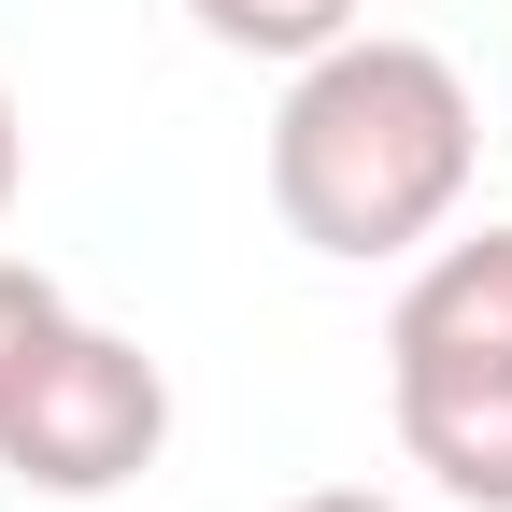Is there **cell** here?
<instances>
[{
  "mask_svg": "<svg viewBox=\"0 0 512 512\" xmlns=\"http://www.w3.org/2000/svg\"><path fill=\"white\" fill-rule=\"evenodd\" d=\"M285 512H399V498H370V484H313V498H285Z\"/></svg>",
  "mask_w": 512,
  "mask_h": 512,
  "instance_id": "7",
  "label": "cell"
},
{
  "mask_svg": "<svg viewBox=\"0 0 512 512\" xmlns=\"http://www.w3.org/2000/svg\"><path fill=\"white\" fill-rule=\"evenodd\" d=\"M15 185H29V128H15V86H0V214H15Z\"/></svg>",
  "mask_w": 512,
  "mask_h": 512,
  "instance_id": "6",
  "label": "cell"
},
{
  "mask_svg": "<svg viewBox=\"0 0 512 512\" xmlns=\"http://www.w3.org/2000/svg\"><path fill=\"white\" fill-rule=\"evenodd\" d=\"M200 15V43H228V57H328L342 29H356V0H185Z\"/></svg>",
  "mask_w": 512,
  "mask_h": 512,
  "instance_id": "4",
  "label": "cell"
},
{
  "mask_svg": "<svg viewBox=\"0 0 512 512\" xmlns=\"http://www.w3.org/2000/svg\"><path fill=\"white\" fill-rule=\"evenodd\" d=\"M470 157H484V114L456 86V57H441V43H399V29H342L328 57L285 72L271 214H285V242L370 271V256H413V242L456 228Z\"/></svg>",
  "mask_w": 512,
  "mask_h": 512,
  "instance_id": "1",
  "label": "cell"
},
{
  "mask_svg": "<svg viewBox=\"0 0 512 512\" xmlns=\"http://www.w3.org/2000/svg\"><path fill=\"white\" fill-rule=\"evenodd\" d=\"M57 313H72V299H57V271H43V256H0V384L43 356V328H57Z\"/></svg>",
  "mask_w": 512,
  "mask_h": 512,
  "instance_id": "5",
  "label": "cell"
},
{
  "mask_svg": "<svg viewBox=\"0 0 512 512\" xmlns=\"http://www.w3.org/2000/svg\"><path fill=\"white\" fill-rule=\"evenodd\" d=\"M384 413L399 456L456 498V512H512V228L441 242L384 313Z\"/></svg>",
  "mask_w": 512,
  "mask_h": 512,
  "instance_id": "2",
  "label": "cell"
},
{
  "mask_svg": "<svg viewBox=\"0 0 512 512\" xmlns=\"http://www.w3.org/2000/svg\"><path fill=\"white\" fill-rule=\"evenodd\" d=\"M157 441H171V370L86 313H57L43 356L0 384V470L29 498H114L157 470Z\"/></svg>",
  "mask_w": 512,
  "mask_h": 512,
  "instance_id": "3",
  "label": "cell"
}]
</instances>
